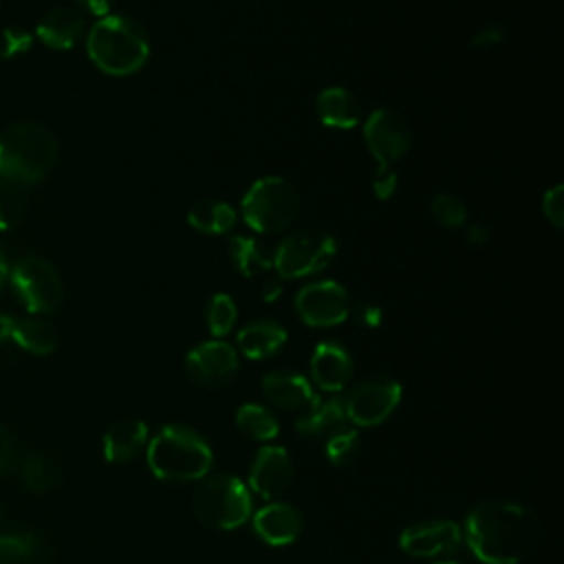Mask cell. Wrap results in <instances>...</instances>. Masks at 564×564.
I'll use <instances>...</instances> for the list:
<instances>
[{
    "label": "cell",
    "mask_w": 564,
    "mask_h": 564,
    "mask_svg": "<svg viewBox=\"0 0 564 564\" xmlns=\"http://www.w3.org/2000/svg\"><path fill=\"white\" fill-rule=\"evenodd\" d=\"M346 410L341 397H315L297 416L295 430L304 436H328L344 427Z\"/></svg>",
    "instance_id": "obj_20"
},
{
    "label": "cell",
    "mask_w": 564,
    "mask_h": 564,
    "mask_svg": "<svg viewBox=\"0 0 564 564\" xmlns=\"http://www.w3.org/2000/svg\"><path fill=\"white\" fill-rule=\"evenodd\" d=\"M364 141L377 161V170H388L408 154L412 128L394 108H377L364 121Z\"/></svg>",
    "instance_id": "obj_10"
},
{
    "label": "cell",
    "mask_w": 564,
    "mask_h": 564,
    "mask_svg": "<svg viewBox=\"0 0 564 564\" xmlns=\"http://www.w3.org/2000/svg\"><path fill=\"white\" fill-rule=\"evenodd\" d=\"M505 35H507V33H505V29H502L500 24H487V26H482L480 31H476V33L471 35L469 44H471L474 48H494V46L502 44Z\"/></svg>",
    "instance_id": "obj_35"
},
{
    "label": "cell",
    "mask_w": 564,
    "mask_h": 564,
    "mask_svg": "<svg viewBox=\"0 0 564 564\" xmlns=\"http://www.w3.org/2000/svg\"><path fill=\"white\" fill-rule=\"evenodd\" d=\"M562 194H564V185H562V183H555V185H553L551 189H546L544 196H542V212H544L546 220H549L553 227H557V229L564 227V198H562Z\"/></svg>",
    "instance_id": "obj_34"
},
{
    "label": "cell",
    "mask_w": 564,
    "mask_h": 564,
    "mask_svg": "<svg viewBox=\"0 0 564 564\" xmlns=\"http://www.w3.org/2000/svg\"><path fill=\"white\" fill-rule=\"evenodd\" d=\"M291 480H293V463L289 452L278 445L260 447L249 469L251 489L260 498L273 500L289 489Z\"/></svg>",
    "instance_id": "obj_14"
},
{
    "label": "cell",
    "mask_w": 564,
    "mask_h": 564,
    "mask_svg": "<svg viewBox=\"0 0 564 564\" xmlns=\"http://www.w3.org/2000/svg\"><path fill=\"white\" fill-rule=\"evenodd\" d=\"M7 278H9V267H7V260H4V256H2V251H0V289L4 286Z\"/></svg>",
    "instance_id": "obj_43"
},
{
    "label": "cell",
    "mask_w": 564,
    "mask_h": 564,
    "mask_svg": "<svg viewBox=\"0 0 564 564\" xmlns=\"http://www.w3.org/2000/svg\"><path fill=\"white\" fill-rule=\"evenodd\" d=\"M359 449H361L359 432L350 430V427H339L337 432L328 434L324 441V454L337 467L352 463L357 458Z\"/></svg>",
    "instance_id": "obj_29"
},
{
    "label": "cell",
    "mask_w": 564,
    "mask_h": 564,
    "mask_svg": "<svg viewBox=\"0 0 564 564\" xmlns=\"http://www.w3.org/2000/svg\"><path fill=\"white\" fill-rule=\"evenodd\" d=\"M15 293L31 313H53L64 297V284L51 262L37 256L18 260L9 273Z\"/></svg>",
    "instance_id": "obj_8"
},
{
    "label": "cell",
    "mask_w": 564,
    "mask_h": 564,
    "mask_svg": "<svg viewBox=\"0 0 564 564\" xmlns=\"http://www.w3.org/2000/svg\"><path fill=\"white\" fill-rule=\"evenodd\" d=\"M295 311L304 324L328 328L341 324L350 315V297L335 280L311 282L295 295Z\"/></svg>",
    "instance_id": "obj_11"
},
{
    "label": "cell",
    "mask_w": 564,
    "mask_h": 564,
    "mask_svg": "<svg viewBox=\"0 0 564 564\" xmlns=\"http://www.w3.org/2000/svg\"><path fill=\"white\" fill-rule=\"evenodd\" d=\"M436 564H458V562H452V560H443V562H436Z\"/></svg>",
    "instance_id": "obj_44"
},
{
    "label": "cell",
    "mask_w": 564,
    "mask_h": 564,
    "mask_svg": "<svg viewBox=\"0 0 564 564\" xmlns=\"http://www.w3.org/2000/svg\"><path fill=\"white\" fill-rule=\"evenodd\" d=\"M192 509L205 527L231 531L247 522L251 513V494L240 478L216 474L196 487Z\"/></svg>",
    "instance_id": "obj_5"
},
{
    "label": "cell",
    "mask_w": 564,
    "mask_h": 564,
    "mask_svg": "<svg viewBox=\"0 0 564 564\" xmlns=\"http://www.w3.org/2000/svg\"><path fill=\"white\" fill-rule=\"evenodd\" d=\"M44 555L42 540L31 531L0 533V564H35Z\"/></svg>",
    "instance_id": "obj_27"
},
{
    "label": "cell",
    "mask_w": 564,
    "mask_h": 564,
    "mask_svg": "<svg viewBox=\"0 0 564 564\" xmlns=\"http://www.w3.org/2000/svg\"><path fill=\"white\" fill-rule=\"evenodd\" d=\"M185 372L189 381L203 388H220L238 372V352L227 341H203L185 357Z\"/></svg>",
    "instance_id": "obj_12"
},
{
    "label": "cell",
    "mask_w": 564,
    "mask_h": 564,
    "mask_svg": "<svg viewBox=\"0 0 564 564\" xmlns=\"http://www.w3.org/2000/svg\"><path fill=\"white\" fill-rule=\"evenodd\" d=\"M214 454L207 441L183 425H165L148 441V465L167 482H192L207 476Z\"/></svg>",
    "instance_id": "obj_4"
},
{
    "label": "cell",
    "mask_w": 564,
    "mask_h": 564,
    "mask_svg": "<svg viewBox=\"0 0 564 564\" xmlns=\"http://www.w3.org/2000/svg\"><path fill=\"white\" fill-rule=\"evenodd\" d=\"M205 317H207V328L212 330V335H216V337L227 335L238 317L234 297L227 293H216L207 304Z\"/></svg>",
    "instance_id": "obj_30"
},
{
    "label": "cell",
    "mask_w": 564,
    "mask_h": 564,
    "mask_svg": "<svg viewBox=\"0 0 564 564\" xmlns=\"http://www.w3.org/2000/svg\"><path fill=\"white\" fill-rule=\"evenodd\" d=\"M430 209H432L434 220H436L438 225L447 227V229H456V227H460V225L467 220V207H465V203H463L458 196H454V194H436V196L432 198Z\"/></svg>",
    "instance_id": "obj_32"
},
{
    "label": "cell",
    "mask_w": 564,
    "mask_h": 564,
    "mask_svg": "<svg viewBox=\"0 0 564 564\" xmlns=\"http://www.w3.org/2000/svg\"><path fill=\"white\" fill-rule=\"evenodd\" d=\"M187 223L203 234H227L236 223V209L225 200L205 198L187 212Z\"/></svg>",
    "instance_id": "obj_25"
},
{
    "label": "cell",
    "mask_w": 564,
    "mask_h": 564,
    "mask_svg": "<svg viewBox=\"0 0 564 564\" xmlns=\"http://www.w3.org/2000/svg\"><path fill=\"white\" fill-rule=\"evenodd\" d=\"M11 315H7V313H0V346L4 344V341H9V330H11Z\"/></svg>",
    "instance_id": "obj_42"
},
{
    "label": "cell",
    "mask_w": 564,
    "mask_h": 564,
    "mask_svg": "<svg viewBox=\"0 0 564 564\" xmlns=\"http://www.w3.org/2000/svg\"><path fill=\"white\" fill-rule=\"evenodd\" d=\"M9 341L33 355H48L57 346L55 328L40 317H13Z\"/></svg>",
    "instance_id": "obj_24"
},
{
    "label": "cell",
    "mask_w": 564,
    "mask_h": 564,
    "mask_svg": "<svg viewBox=\"0 0 564 564\" xmlns=\"http://www.w3.org/2000/svg\"><path fill=\"white\" fill-rule=\"evenodd\" d=\"M311 377L324 392H339L352 379V357L337 341H322L311 357Z\"/></svg>",
    "instance_id": "obj_15"
},
{
    "label": "cell",
    "mask_w": 564,
    "mask_h": 564,
    "mask_svg": "<svg viewBox=\"0 0 564 564\" xmlns=\"http://www.w3.org/2000/svg\"><path fill=\"white\" fill-rule=\"evenodd\" d=\"M372 189H375L377 198H381V200L390 198L397 189V172L392 167L377 170L372 176Z\"/></svg>",
    "instance_id": "obj_36"
},
{
    "label": "cell",
    "mask_w": 564,
    "mask_h": 564,
    "mask_svg": "<svg viewBox=\"0 0 564 564\" xmlns=\"http://www.w3.org/2000/svg\"><path fill=\"white\" fill-rule=\"evenodd\" d=\"M0 520H2V505H0Z\"/></svg>",
    "instance_id": "obj_45"
},
{
    "label": "cell",
    "mask_w": 564,
    "mask_h": 564,
    "mask_svg": "<svg viewBox=\"0 0 564 564\" xmlns=\"http://www.w3.org/2000/svg\"><path fill=\"white\" fill-rule=\"evenodd\" d=\"M229 256L234 267L242 275H253L273 269V249L251 236H236L229 242Z\"/></svg>",
    "instance_id": "obj_26"
},
{
    "label": "cell",
    "mask_w": 564,
    "mask_h": 564,
    "mask_svg": "<svg viewBox=\"0 0 564 564\" xmlns=\"http://www.w3.org/2000/svg\"><path fill=\"white\" fill-rule=\"evenodd\" d=\"M286 344V330L273 319L249 322L238 333V348L249 359H264L275 355Z\"/></svg>",
    "instance_id": "obj_22"
},
{
    "label": "cell",
    "mask_w": 564,
    "mask_h": 564,
    "mask_svg": "<svg viewBox=\"0 0 564 564\" xmlns=\"http://www.w3.org/2000/svg\"><path fill=\"white\" fill-rule=\"evenodd\" d=\"M460 529L452 520L419 522L399 535V546L412 557H438L449 555L460 546Z\"/></svg>",
    "instance_id": "obj_13"
},
{
    "label": "cell",
    "mask_w": 564,
    "mask_h": 564,
    "mask_svg": "<svg viewBox=\"0 0 564 564\" xmlns=\"http://www.w3.org/2000/svg\"><path fill=\"white\" fill-rule=\"evenodd\" d=\"M401 401V383L388 375H370L355 383L344 399L346 419L359 427L383 423Z\"/></svg>",
    "instance_id": "obj_9"
},
{
    "label": "cell",
    "mask_w": 564,
    "mask_h": 564,
    "mask_svg": "<svg viewBox=\"0 0 564 564\" xmlns=\"http://www.w3.org/2000/svg\"><path fill=\"white\" fill-rule=\"evenodd\" d=\"M355 319L366 328H377L381 324V308L375 304H357L355 306Z\"/></svg>",
    "instance_id": "obj_37"
},
{
    "label": "cell",
    "mask_w": 564,
    "mask_h": 564,
    "mask_svg": "<svg viewBox=\"0 0 564 564\" xmlns=\"http://www.w3.org/2000/svg\"><path fill=\"white\" fill-rule=\"evenodd\" d=\"M88 13H93V15H99V18H104V15H110V9H112V4H115V0H77Z\"/></svg>",
    "instance_id": "obj_39"
},
{
    "label": "cell",
    "mask_w": 564,
    "mask_h": 564,
    "mask_svg": "<svg viewBox=\"0 0 564 564\" xmlns=\"http://www.w3.org/2000/svg\"><path fill=\"white\" fill-rule=\"evenodd\" d=\"M24 216V198L15 183L0 178V231L20 225Z\"/></svg>",
    "instance_id": "obj_31"
},
{
    "label": "cell",
    "mask_w": 564,
    "mask_h": 564,
    "mask_svg": "<svg viewBox=\"0 0 564 564\" xmlns=\"http://www.w3.org/2000/svg\"><path fill=\"white\" fill-rule=\"evenodd\" d=\"M86 51L108 75H132L150 57L145 29L128 15H104L86 37Z\"/></svg>",
    "instance_id": "obj_3"
},
{
    "label": "cell",
    "mask_w": 564,
    "mask_h": 564,
    "mask_svg": "<svg viewBox=\"0 0 564 564\" xmlns=\"http://www.w3.org/2000/svg\"><path fill=\"white\" fill-rule=\"evenodd\" d=\"M11 463H13V443L7 427L0 423V476L11 467Z\"/></svg>",
    "instance_id": "obj_38"
},
{
    "label": "cell",
    "mask_w": 564,
    "mask_h": 564,
    "mask_svg": "<svg viewBox=\"0 0 564 564\" xmlns=\"http://www.w3.org/2000/svg\"><path fill=\"white\" fill-rule=\"evenodd\" d=\"M18 476H20V482L24 485V489H29L33 494H44V491L55 489L62 482V467L46 452L31 449L20 456Z\"/></svg>",
    "instance_id": "obj_23"
},
{
    "label": "cell",
    "mask_w": 564,
    "mask_h": 564,
    "mask_svg": "<svg viewBox=\"0 0 564 564\" xmlns=\"http://www.w3.org/2000/svg\"><path fill=\"white\" fill-rule=\"evenodd\" d=\"M300 214V194L282 176L258 178L242 198V216L258 234H278Z\"/></svg>",
    "instance_id": "obj_6"
},
{
    "label": "cell",
    "mask_w": 564,
    "mask_h": 564,
    "mask_svg": "<svg viewBox=\"0 0 564 564\" xmlns=\"http://www.w3.org/2000/svg\"><path fill=\"white\" fill-rule=\"evenodd\" d=\"M538 516L511 500H487L465 518V540L482 564H520L538 544Z\"/></svg>",
    "instance_id": "obj_1"
},
{
    "label": "cell",
    "mask_w": 564,
    "mask_h": 564,
    "mask_svg": "<svg viewBox=\"0 0 564 564\" xmlns=\"http://www.w3.org/2000/svg\"><path fill=\"white\" fill-rule=\"evenodd\" d=\"M262 392L264 397L284 410H304L313 399L315 392L311 383L291 370H271L262 377Z\"/></svg>",
    "instance_id": "obj_18"
},
{
    "label": "cell",
    "mask_w": 564,
    "mask_h": 564,
    "mask_svg": "<svg viewBox=\"0 0 564 564\" xmlns=\"http://www.w3.org/2000/svg\"><path fill=\"white\" fill-rule=\"evenodd\" d=\"M315 110L322 123L330 128H355L361 121L359 99L344 86H328L315 99Z\"/></svg>",
    "instance_id": "obj_19"
},
{
    "label": "cell",
    "mask_w": 564,
    "mask_h": 564,
    "mask_svg": "<svg viewBox=\"0 0 564 564\" xmlns=\"http://www.w3.org/2000/svg\"><path fill=\"white\" fill-rule=\"evenodd\" d=\"M84 31H86V20L73 7L48 9L35 26V35L40 37V42L59 51L73 48L84 35Z\"/></svg>",
    "instance_id": "obj_17"
},
{
    "label": "cell",
    "mask_w": 564,
    "mask_h": 564,
    "mask_svg": "<svg viewBox=\"0 0 564 564\" xmlns=\"http://www.w3.org/2000/svg\"><path fill=\"white\" fill-rule=\"evenodd\" d=\"M57 139L35 121L11 123L0 134V178L29 185L44 178L57 161Z\"/></svg>",
    "instance_id": "obj_2"
},
{
    "label": "cell",
    "mask_w": 564,
    "mask_h": 564,
    "mask_svg": "<svg viewBox=\"0 0 564 564\" xmlns=\"http://www.w3.org/2000/svg\"><path fill=\"white\" fill-rule=\"evenodd\" d=\"M256 533L271 546H286L302 533V513L289 502H271L253 516Z\"/></svg>",
    "instance_id": "obj_16"
},
{
    "label": "cell",
    "mask_w": 564,
    "mask_h": 564,
    "mask_svg": "<svg viewBox=\"0 0 564 564\" xmlns=\"http://www.w3.org/2000/svg\"><path fill=\"white\" fill-rule=\"evenodd\" d=\"M33 46V35L22 29V26H4L0 31V57L2 59H13L31 51Z\"/></svg>",
    "instance_id": "obj_33"
},
{
    "label": "cell",
    "mask_w": 564,
    "mask_h": 564,
    "mask_svg": "<svg viewBox=\"0 0 564 564\" xmlns=\"http://www.w3.org/2000/svg\"><path fill=\"white\" fill-rule=\"evenodd\" d=\"M467 240H469L471 245H485V242L489 240V229H487L485 225L476 223V225H471V227L467 229Z\"/></svg>",
    "instance_id": "obj_41"
},
{
    "label": "cell",
    "mask_w": 564,
    "mask_h": 564,
    "mask_svg": "<svg viewBox=\"0 0 564 564\" xmlns=\"http://www.w3.org/2000/svg\"><path fill=\"white\" fill-rule=\"evenodd\" d=\"M148 445V427L139 419L117 421L104 434V456L108 463H128Z\"/></svg>",
    "instance_id": "obj_21"
},
{
    "label": "cell",
    "mask_w": 564,
    "mask_h": 564,
    "mask_svg": "<svg viewBox=\"0 0 564 564\" xmlns=\"http://www.w3.org/2000/svg\"><path fill=\"white\" fill-rule=\"evenodd\" d=\"M282 295V282L280 278H267L264 284H262V297L264 302H273Z\"/></svg>",
    "instance_id": "obj_40"
},
{
    "label": "cell",
    "mask_w": 564,
    "mask_h": 564,
    "mask_svg": "<svg viewBox=\"0 0 564 564\" xmlns=\"http://www.w3.org/2000/svg\"><path fill=\"white\" fill-rule=\"evenodd\" d=\"M238 430L253 441H271L278 436V419L273 412L258 403H245L236 412Z\"/></svg>",
    "instance_id": "obj_28"
},
{
    "label": "cell",
    "mask_w": 564,
    "mask_h": 564,
    "mask_svg": "<svg viewBox=\"0 0 564 564\" xmlns=\"http://www.w3.org/2000/svg\"><path fill=\"white\" fill-rule=\"evenodd\" d=\"M337 256V240L322 229H302L273 249V269L280 278H306L324 271Z\"/></svg>",
    "instance_id": "obj_7"
}]
</instances>
